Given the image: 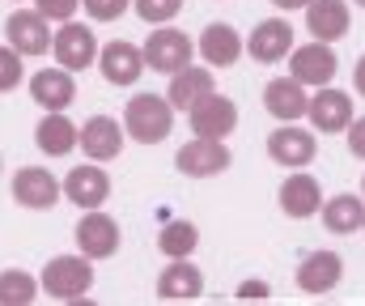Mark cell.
Segmentation results:
<instances>
[{
    "label": "cell",
    "mask_w": 365,
    "mask_h": 306,
    "mask_svg": "<svg viewBox=\"0 0 365 306\" xmlns=\"http://www.w3.org/2000/svg\"><path fill=\"white\" fill-rule=\"evenodd\" d=\"M128 4L132 0H81V9L90 13L93 21H119L128 13Z\"/></svg>",
    "instance_id": "cell-31"
},
{
    "label": "cell",
    "mask_w": 365,
    "mask_h": 306,
    "mask_svg": "<svg viewBox=\"0 0 365 306\" xmlns=\"http://www.w3.org/2000/svg\"><path fill=\"white\" fill-rule=\"evenodd\" d=\"M38 298V281L21 268H4L0 272V306H30Z\"/></svg>",
    "instance_id": "cell-28"
},
{
    "label": "cell",
    "mask_w": 365,
    "mask_h": 306,
    "mask_svg": "<svg viewBox=\"0 0 365 306\" xmlns=\"http://www.w3.org/2000/svg\"><path fill=\"white\" fill-rule=\"evenodd\" d=\"M280 208H284V217H293V221H306V217H314L319 208H323V188H319V179L314 175H289L284 183H280Z\"/></svg>",
    "instance_id": "cell-23"
},
{
    "label": "cell",
    "mask_w": 365,
    "mask_h": 306,
    "mask_svg": "<svg viewBox=\"0 0 365 306\" xmlns=\"http://www.w3.org/2000/svg\"><path fill=\"white\" fill-rule=\"evenodd\" d=\"M21 60H26V56H17L9 43H0V94H9V90L21 86V77H26Z\"/></svg>",
    "instance_id": "cell-30"
},
{
    "label": "cell",
    "mask_w": 365,
    "mask_h": 306,
    "mask_svg": "<svg viewBox=\"0 0 365 306\" xmlns=\"http://www.w3.org/2000/svg\"><path fill=\"white\" fill-rule=\"evenodd\" d=\"M238 298H268V285L264 281H242L238 285Z\"/></svg>",
    "instance_id": "cell-34"
},
{
    "label": "cell",
    "mask_w": 365,
    "mask_h": 306,
    "mask_svg": "<svg viewBox=\"0 0 365 306\" xmlns=\"http://www.w3.org/2000/svg\"><path fill=\"white\" fill-rule=\"evenodd\" d=\"M60 188L77 208H102L110 196V175L102 170V162H86V166H73Z\"/></svg>",
    "instance_id": "cell-15"
},
{
    "label": "cell",
    "mask_w": 365,
    "mask_h": 306,
    "mask_svg": "<svg viewBox=\"0 0 365 306\" xmlns=\"http://www.w3.org/2000/svg\"><path fill=\"white\" fill-rule=\"evenodd\" d=\"M361 196H365V175H361Z\"/></svg>",
    "instance_id": "cell-37"
},
{
    "label": "cell",
    "mask_w": 365,
    "mask_h": 306,
    "mask_svg": "<svg viewBox=\"0 0 365 306\" xmlns=\"http://www.w3.org/2000/svg\"><path fill=\"white\" fill-rule=\"evenodd\" d=\"M264 106L280 123H297L306 115V106H310V94H306V86L297 77H276V81L264 86Z\"/></svg>",
    "instance_id": "cell-20"
},
{
    "label": "cell",
    "mask_w": 365,
    "mask_h": 306,
    "mask_svg": "<svg viewBox=\"0 0 365 306\" xmlns=\"http://www.w3.org/2000/svg\"><path fill=\"white\" fill-rule=\"evenodd\" d=\"M158 247H162L170 260L191 255V251L200 247V225H195V221H182V217L166 221V225H162V234H158Z\"/></svg>",
    "instance_id": "cell-27"
},
{
    "label": "cell",
    "mask_w": 365,
    "mask_h": 306,
    "mask_svg": "<svg viewBox=\"0 0 365 306\" xmlns=\"http://www.w3.org/2000/svg\"><path fill=\"white\" fill-rule=\"evenodd\" d=\"M38 285L56 302H81L93 285V260L90 255H56V260H47Z\"/></svg>",
    "instance_id": "cell-2"
},
{
    "label": "cell",
    "mask_w": 365,
    "mask_h": 306,
    "mask_svg": "<svg viewBox=\"0 0 365 306\" xmlns=\"http://www.w3.org/2000/svg\"><path fill=\"white\" fill-rule=\"evenodd\" d=\"M208 94H217V77H212V68H195V64L179 68L170 77V90H166V98H170L175 111H191L195 102H204Z\"/></svg>",
    "instance_id": "cell-24"
},
{
    "label": "cell",
    "mask_w": 365,
    "mask_h": 306,
    "mask_svg": "<svg viewBox=\"0 0 365 306\" xmlns=\"http://www.w3.org/2000/svg\"><path fill=\"white\" fill-rule=\"evenodd\" d=\"M357 4H361V9H365V0H357Z\"/></svg>",
    "instance_id": "cell-38"
},
{
    "label": "cell",
    "mask_w": 365,
    "mask_h": 306,
    "mask_svg": "<svg viewBox=\"0 0 365 306\" xmlns=\"http://www.w3.org/2000/svg\"><path fill=\"white\" fill-rule=\"evenodd\" d=\"M276 9H280V13H289V9H306V4H310V0H272Z\"/></svg>",
    "instance_id": "cell-36"
},
{
    "label": "cell",
    "mask_w": 365,
    "mask_h": 306,
    "mask_svg": "<svg viewBox=\"0 0 365 306\" xmlns=\"http://www.w3.org/2000/svg\"><path fill=\"white\" fill-rule=\"evenodd\" d=\"M30 98L38 102L43 111H64V106H73V98H77V81L60 64L56 68H38L30 77Z\"/></svg>",
    "instance_id": "cell-21"
},
{
    "label": "cell",
    "mask_w": 365,
    "mask_h": 306,
    "mask_svg": "<svg viewBox=\"0 0 365 306\" xmlns=\"http://www.w3.org/2000/svg\"><path fill=\"white\" fill-rule=\"evenodd\" d=\"M204 294V272L182 255V260H170L162 272H158V298L166 302H195Z\"/></svg>",
    "instance_id": "cell-18"
},
{
    "label": "cell",
    "mask_w": 365,
    "mask_h": 306,
    "mask_svg": "<svg viewBox=\"0 0 365 306\" xmlns=\"http://www.w3.org/2000/svg\"><path fill=\"white\" fill-rule=\"evenodd\" d=\"M77 251L90 260H110L119 251V221L102 208H90L77 221Z\"/></svg>",
    "instance_id": "cell-10"
},
{
    "label": "cell",
    "mask_w": 365,
    "mask_h": 306,
    "mask_svg": "<svg viewBox=\"0 0 365 306\" xmlns=\"http://www.w3.org/2000/svg\"><path fill=\"white\" fill-rule=\"evenodd\" d=\"M344 277V260L336 251H310L302 264H297V285L306 294H331Z\"/></svg>",
    "instance_id": "cell-22"
},
{
    "label": "cell",
    "mask_w": 365,
    "mask_h": 306,
    "mask_svg": "<svg viewBox=\"0 0 365 306\" xmlns=\"http://www.w3.org/2000/svg\"><path fill=\"white\" fill-rule=\"evenodd\" d=\"M336 73H340V60H336V47H331V43H319V39H314V43H302V47L289 51V77H297V81L310 86V90L331 86Z\"/></svg>",
    "instance_id": "cell-3"
},
{
    "label": "cell",
    "mask_w": 365,
    "mask_h": 306,
    "mask_svg": "<svg viewBox=\"0 0 365 306\" xmlns=\"http://www.w3.org/2000/svg\"><path fill=\"white\" fill-rule=\"evenodd\" d=\"M170 128H175V106L162 94H132V102L123 106V132L140 145L166 141Z\"/></svg>",
    "instance_id": "cell-1"
},
{
    "label": "cell",
    "mask_w": 365,
    "mask_h": 306,
    "mask_svg": "<svg viewBox=\"0 0 365 306\" xmlns=\"http://www.w3.org/2000/svg\"><path fill=\"white\" fill-rule=\"evenodd\" d=\"M353 86H357V94L365 98V56L357 60V68H353Z\"/></svg>",
    "instance_id": "cell-35"
},
{
    "label": "cell",
    "mask_w": 365,
    "mask_h": 306,
    "mask_svg": "<svg viewBox=\"0 0 365 306\" xmlns=\"http://www.w3.org/2000/svg\"><path fill=\"white\" fill-rule=\"evenodd\" d=\"M344 132H349V153L365 162V115H361V119H353V123H349Z\"/></svg>",
    "instance_id": "cell-33"
},
{
    "label": "cell",
    "mask_w": 365,
    "mask_h": 306,
    "mask_svg": "<svg viewBox=\"0 0 365 306\" xmlns=\"http://www.w3.org/2000/svg\"><path fill=\"white\" fill-rule=\"evenodd\" d=\"M140 51H145V64H149L153 73H166V77H175L179 68H187V64H191V56H195V43H191L182 30H175V26H158Z\"/></svg>",
    "instance_id": "cell-4"
},
{
    "label": "cell",
    "mask_w": 365,
    "mask_h": 306,
    "mask_svg": "<svg viewBox=\"0 0 365 306\" xmlns=\"http://www.w3.org/2000/svg\"><path fill=\"white\" fill-rule=\"evenodd\" d=\"M132 4H136L140 21H149V26H170V21L182 13L187 0H132Z\"/></svg>",
    "instance_id": "cell-29"
},
{
    "label": "cell",
    "mask_w": 365,
    "mask_h": 306,
    "mask_svg": "<svg viewBox=\"0 0 365 306\" xmlns=\"http://www.w3.org/2000/svg\"><path fill=\"white\" fill-rule=\"evenodd\" d=\"M361 234H365V225H361Z\"/></svg>",
    "instance_id": "cell-39"
},
{
    "label": "cell",
    "mask_w": 365,
    "mask_h": 306,
    "mask_svg": "<svg viewBox=\"0 0 365 306\" xmlns=\"http://www.w3.org/2000/svg\"><path fill=\"white\" fill-rule=\"evenodd\" d=\"M187 119H191V132H195V136L225 141V136L238 128V106H234V98H225V94H208L204 102H195V106L187 111Z\"/></svg>",
    "instance_id": "cell-11"
},
{
    "label": "cell",
    "mask_w": 365,
    "mask_h": 306,
    "mask_svg": "<svg viewBox=\"0 0 365 306\" xmlns=\"http://www.w3.org/2000/svg\"><path fill=\"white\" fill-rule=\"evenodd\" d=\"M247 51H251L255 64H276V60H284V56L293 51V26H289L284 17H264V21L251 30Z\"/></svg>",
    "instance_id": "cell-17"
},
{
    "label": "cell",
    "mask_w": 365,
    "mask_h": 306,
    "mask_svg": "<svg viewBox=\"0 0 365 306\" xmlns=\"http://www.w3.org/2000/svg\"><path fill=\"white\" fill-rule=\"evenodd\" d=\"M77 136H81V128H77L64 111H47V115L38 119V128H34V145H38L47 158L73 153V149H77Z\"/></svg>",
    "instance_id": "cell-25"
},
{
    "label": "cell",
    "mask_w": 365,
    "mask_h": 306,
    "mask_svg": "<svg viewBox=\"0 0 365 306\" xmlns=\"http://www.w3.org/2000/svg\"><path fill=\"white\" fill-rule=\"evenodd\" d=\"M98 68H102V77H106L110 86H136L140 73H145V51H140L136 43L115 39V43H106V47L98 51Z\"/></svg>",
    "instance_id": "cell-16"
},
{
    "label": "cell",
    "mask_w": 365,
    "mask_h": 306,
    "mask_svg": "<svg viewBox=\"0 0 365 306\" xmlns=\"http://www.w3.org/2000/svg\"><path fill=\"white\" fill-rule=\"evenodd\" d=\"M123 123H115L110 115H93L81 123V136H77V145H81V153L90 158V162H115L119 153H123Z\"/></svg>",
    "instance_id": "cell-14"
},
{
    "label": "cell",
    "mask_w": 365,
    "mask_h": 306,
    "mask_svg": "<svg viewBox=\"0 0 365 306\" xmlns=\"http://www.w3.org/2000/svg\"><path fill=\"white\" fill-rule=\"evenodd\" d=\"M314 153H319L314 132H306V128H297V123H280L272 136H268V158H272L276 166L302 170V166L314 162Z\"/></svg>",
    "instance_id": "cell-8"
},
{
    "label": "cell",
    "mask_w": 365,
    "mask_h": 306,
    "mask_svg": "<svg viewBox=\"0 0 365 306\" xmlns=\"http://www.w3.org/2000/svg\"><path fill=\"white\" fill-rule=\"evenodd\" d=\"M34 9L47 21H73V13L81 9V0H34Z\"/></svg>",
    "instance_id": "cell-32"
},
{
    "label": "cell",
    "mask_w": 365,
    "mask_h": 306,
    "mask_svg": "<svg viewBox=\"0 0 365 306\" xmlns=\"http://www.w3.org/2000/svg\"><path fill=\"white\" fill-rule=\"evenodd\" d=\"M0 166H4V162H0Z\"/></svg>",
    "instance_id": "cell-40"
},
{
    "label": "cell",
    "mask_w": 365,
    "mask_h": 306,
    "mask_svg": "<svg viewBox=\"0 0 365 306\" xmlns=\"http://www.w3.org/2000/svg\"><path fill=\"white\" fill-rule=\"evenodd\" d=\"M195 51L204 56V64H208V68H230V64H238V60H242L247 39H242L230 21H208V26H204V34H200V43H195Z\"/></svg>",
    "instance_id": "cell-12"
},
{
    "label": "cell",
    "mask_w": 365,
    "mask_h": 306,
    "mask_svg": "<svg viewBox=\"0 0 365 306\" xmlns=\"http://www.w3.org/2000/svg\"><path fill=\"white\" fill-rule=\"evenodd\" d=\"M60 196H64V188H60V179L47 166H21L13 175V200L21 204V208L43 213V208H56Z\"/></svg>",
    "instance_id": "cell-9"
},
{
    "label": "cell",
    "mask_w": 365,
    "mask_h": 306,
    "mask_svg": "<svg viewBox=\"0 0 365 306\" xmlns=\"http://www.w3.org/2000/svg\"><path fill=\"white\" fill-rule=\"evenodd\" d=\"M349 26H353V13H349L344 0H310L306 4V30H310V39L336 43V39L349 34Z\"/></svg>",
    "instance_id": "cell-19"
},
{
    "label": "cell",
    "mask_w": 365,
    "mask_h": 306,
    "mask_svg": "<svg viewBox=\"0 0 365 306\" xmlns=\"http://www.w3.org/2000/svg\"><path fill=\"white\" fill-rule=\"evenodd\" d=\"M230 162H234L230 145H225V141H208V136L187 141L179 153H175V166H179L182 175H191V179H212V175H225V170H230Z\"/></svg>",
    "instance_id": "cell-6"
},
{
    "label": "cell",
    "mask_w": 365,
    "mask_h": 306,
    "mask_svg": "<svg viewBox=\"0 0 365 306\" xmlns=\"http://www.w3.org/2000/svg\"><path fill=\"white\" fill-rule=\"evenodd\" d=\"M4 39H9V47L17 56H47V47H51V21L38 9H17L4 21Z\"/></svg>",
    "instance_id": "cell-7"
},
{
    "label": "cell",
    "mask_w": 365,
    "mask_h": 306,
    "mask_svg": "<svg viewBox=\"0 0 365 306\" xmlns=\"http://www.w3.org/2000/svg\"><path fill=\"white\" fill-rule=\"evenodd\" d=\"M306 119L314 123V132H344L353 123V94H344L336 86L314 90L310 106H306Z\"/></svg>",
    "instance_id": "cell-13"
},
{
    "label": "cell",
    "mask_w": 365,
    "mask_h": 306,
    "mask_svg": "<svg viewBox=\"0 0 365 306\" xmlns=\"http://www.w3.org/2000/svg\"><path fill=\"white\" fill-rule=\"evenodd\" d=\"M323 225L331 234H353L365 225V196H353V192H340L331 200H323Z\"/></svg>",
    "instance_id": "cell-26"
},
{
    "label": "cell",
    "mask_w": 365,
    "mask_h": 306,
    "mask_svg": "<svg viewBox=\"0 0 365 306\" xmlns=\"http://www.w3.org/2000/svg\"><path fill=\"white\" fill-rule=\"evenodd\" d=\"M51 51H56V64L68 68V73H86L93 60H98V34L81 21H60V30L51 34Z\"/></svg>",
    "instance_id": "cell-5"
}]
</instances>
